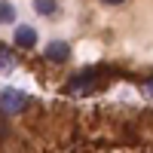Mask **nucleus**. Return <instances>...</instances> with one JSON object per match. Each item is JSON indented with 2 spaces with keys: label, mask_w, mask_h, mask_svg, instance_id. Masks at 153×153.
Wrapping results in <instances>:
<instances>
[{
  "label": "nucleus",
  "mask_w": 153,
  "mask_h": 153,
  "mask_svg": "<svg viewBox=\"0 0 153 153\" xmlns=\"http://www.w3.org/2000/svg\"><path fill=\"white\" fill-rule=\"evenodd\" d=\"M25 104H28V95L19 92V89H3L0 95V107H3V117H12V113H22Z\"/></svg>",
  "instance_id": "2"
},
{
  "label": "nucleus",
  "mask_w": 153,
  "mask_h": 153,
  "mask_svg": "<svg viewBox=\"0 0 153 153\" xmlns=\"http://www.w3.org/2000/svg\"><path fill=\"white\" fill-rule=\"evenodd\" d=\"M68 55H71V46L68 43H61V40H52L46 49H43V58H49V61H68Z\"/></svg>",
  "instance_id": "3"
},
{
  "label": "nucleus",
  "mask_w": 153,
  "mask_h": 153,
  "mask_svg": "<svg viewBox=\"0 0 153 153\" xmlns=\"http://www.w3.org/2000/svg\"><path fill=\"white\" fill-rule=\"evenodd\" d=\"M0 22H3V25L16 22V6H12L9 0H3V3H0Z\"/></svg>",
  "instance_id": "6"
},
{
  "label": "nucleus",
  "mask_w": 153,
  "mask_h": 153,
  "mask_svg": "<svg viewBox=\"0 0 153 153\" xmlns=\"http://www.w3.org/2000/svg\"><path fill=\"white\" fill-rule=\"evenodd\" d=\"M34 9L40 12V16H52L55 12V0H34Z\"/></svg>",
  "instance_id": "7"
},
{
  "label": "nucleus",
  "mask_w": 153,
  "mask_h": 153,
  "mask_svg": "<svg viewBox=\"0 0 153 153\" xmlns=\"http://www.w3.org/2000/svg\"><path fill=\"white\" fill-rule=\"evenodd\" d=\"M16 43H19L22 49H34V46H37V31L28 28V25H22V28L16 31Z\"/></svg>",
  "instance_id": "4"
},
{
  "label": "nucleus",
  "mask_w": 153,
  "mask_h": 153,
  "mask_svg": "<svg viewBox=\"0 0 153 153\" xmlns=\"http://www.w3.org/2000/svg\"><path fill=\"white\" fill-rule=\"evenodd\" d=\"M104 3H126V0H104Z\"/></svg>",
  "instance_id": "9"
},
{
  "label": "nucleus",
  "mask_w": 153,
  "mask_h": 153,
  "mask_svg": "<svg viewBox=\"0 0 153 153\" xmlns=\"http://www.w3.org/2000/svg\"><path fill=\"white\" fill-rule=\"evenodd\" d=\"M98 76H104V71H101V68H92V71H83V74L71 76V86H68V92H71V95H83V92H92Z\"/></svg>",
  "instance_id": "1"
},
{
  "label": "nucleus",
  "mask_w": 153,
  "mask_h": 153,
  "mask_svg": "<svg viewBox=\"0 0 153 153\" xmlns=\"http://www.w3.org/2000/svg\"><path fill=\"white\" fill-rule=\"evenodd\" d=\"M9 68H16V55H12V49L9 46H0V71H9Z\"/></svg>",
  "instance_id": "5"
},
{
  "label": "nucleus",
  "mask_w": 153,
  "mask_h": 153,
  "mask_svg": "<svg viewBox=\"0 0 153 153\" xmlns=\"http://www.w3.org/2000/svg\"><path fill=\"white\" fill-rule=\"evenodd\" d=\"M141 89H144V95H147V98H153V76H150V80H144Z\"/></svg>",
  "instance_id": "8"
}]
</instances>
